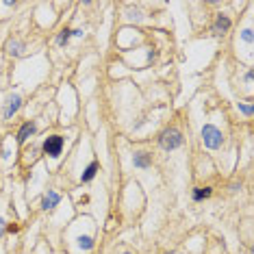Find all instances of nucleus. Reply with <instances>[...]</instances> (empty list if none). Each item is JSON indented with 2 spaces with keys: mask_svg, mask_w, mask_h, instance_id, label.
I'll return each mask as SVG.
<instances>
[{
  "mask_svg": "<svg viewBox=\"0 0 254 254\" xmlns=\"http://www.w3.org/2000/svg\"><path fill=\"white\" fill-rule=\"evenodd\" d=\"M202 141H204V146H207L209 150H217V148H222L224 137H222V132H219L217 126L204 124L202 126Z\"/></svg>",
  "mask_w": 254,
  "mask_h": 254,
  "instance_id": "f257e3e1",
  "label": "nucleus"
},
{
  "mask_svg": "<svg viewBox=\"0 0 254 254\" xmlns=\"http://www.w3.org/2000/svg\"><path fill=\"white\" fill-rule=\"evenodd\" d=\"M159 146L163 148V150H176V148L183 146V135H180V130L176 128H168L161 132V137H159Z\"/></svg>",
  "mask_w": 254,
  "mask_h": 254,
  "instance_id": "f03ea898",
  "label": "nucleus"
},
{
  "mask_svg": "<svg viewBox=\"0 0 254 254\" xmlns=\"http://www.w3.org/2000/svg\"><path fill=\"white\" fill-rule=\"evenodd\" d=\"M63 150V137L61 135H50L46 141H43V152L48 154V157L57 159L59 154Z\"/></svg>",
  "mask_w": 254,
  "mask_h": 254,
  "instance_id": "7ed1b4c3",
  "label": "nucleus"
},
{
  "mask_svg": "<svg viewBox=\"0 0 254 254\" xmlns=\"http://www.w3.org/2000/svg\"><path fill=\"white\" fill-rule=\"evenodd\" d=\"M35 130H37V124H35V122H26V124L20 128V132H18V143H24L31 135H35Z\"/></svg>",
  "mask_w": 254,
  "mask_h": 254,
  "instance_id": "20e7f679",
  "label": "nucleus"
},
{
  "mask_svg": "<svg viewBox=\"0 0 254 254\" xmlns=\"http://www.w3.org/2000/svg\"><path fill=\"white\" fill-rule=\"evenodd\" d=\"M20 104H22V98L20 96H9V100H7V111H4V118H13V113L20 109Z\"/></svg>",
  "mask_w": 254,
  "mask_h": 254,
  "instance_id": "39448f33",
  "label": "nucleus"
},
{
  "mask_svg": "<svg viewBox=\"0 0 254 254\" xmlns=\"http://www.w3.org/2000/svg\"><path fill=\"white\" fill-rule=\"evenodd\" d=\"M228 29H230V20L226 18L224 13H219V15H217V20H215L213 31H215V33H219V35H224V33H228Z\"/></svg>",
  "mask_w": 254,
  "mask_h": 254,
  "instance_id": "423d86ee",
  "label": "nucleus"
},
{
  "mask_svg": "<svg viewBox=\"0 0 254 254\" xmlns=\"http://www.w3.org/2000/svg\"><path fill=\"white\" fill-rule=\"evenodd\" d=\"M132 163H135V168H150V163H152V157L148 152H137L135 157H132Z\"/></svg>",
  "mask_w": 254,
  "mask_h": 254,
  "instance_id": "0eeeda50",
  "label": "nucleus"
},
{
  "mask_svg": "<svg viewBox=\"0 0 254 254\" xmlns=\"http://www.w3.org/2000/svg\"><path fill=\"white\" fill-rule=\"evenodd\" d=\"M59 200H61V198H59V193H57V191H48V193H46V198H43V204H42V207L48 211V209H54V207H57Z\"/></svg>",
  "mask_w": 254,
  "mask_h": 254,
  "instance_id": "6e6552de",
  "label": "nucleus"
},
{
  "mask_svg": "<svg viewBox=\"0 0 254 254\" xmlns=\"http://www.w3.org/2000/svg\"><path fill=\"white\" fill-rule=\"evenodd\" d=\"M96 172H98V163L93 161V163L87 165V169H85V174L81 176V180H83V183H89V180L93 178V176H96Z\"/></svg>",
  "mask_w": 254,
  "mask_h": 254,
  "instance_id": "1a4fd4ad",
  "label": "nucleus"
},
{
  "mask_svg": "<svg viewBox=\"0 0 254 254\" xmlns=\"http://www.w3.org/2000/svg\"><path fill=\"white\" fill-rule=\"evenodd\" d=\"M209 196H211V187H198V189H193V200L196 202H200Z\"/></svg>",
  "mask_w": 254,
  "mask_h": 254,
  "instance_id": "9d476101",
  "label": "nucleus"
},
{
  "mask_svg": "<svg viewBox=\"0 0 254 254\" xmlns=\"http://www.w3.org/2000/svg\"><path fill=\"white\" fill-rule=\"evenodd\" d=\"M7 50H9L11 54H22V50H24V43L18 42V40H11V42L7 43Z\"/></svg>",
  "mask_w": 254,
  "mask_h": 254,
  "instance_id": "9b49d317",
  "label": "nucleus"
},
{
  "mask_svg": "<svg viewBox=\"0 0 254 254\" xmlns=\"http://www.w3.org/2000/svg\"><path fill=\"white\" fill-rule=\"evenodd\" d=\"M79 246L83 248V250H91V248H93V239H91V237H87V235H81L79 237Z\"/></svg>",
  "mask_w": 254,
  "mask_h": 254,
  "instance_id": "f8f14e48",
  "label": "nucleus"
},
{
  "mask_svg": "<svg viewBox=\"0 0 254 254\" xmlns=\"http://www.w3.org/2000/svg\"><path fill=\"white\" fill-rule=\"evenodd\" d=\"M70 35H72V31H68V29H63L61 33H59V37H57V43H59V46H65V43L70 42Z\"/></svg>",
  "mask_w": 254,
  "mask_h": 254,
  "instance_id": "ddd939ff",
  "label": "nucleus"
},
{
  "mask_svg": "<svg viewBox=\"0 0 254 254\" xmlns=\"http://www.w3.org/2000/svg\"><path fill=\"white\" fill-rule=\"evenodd\" d=\"M239 111L246 113V115H252V107L250 104H239Z\"/></svg>",
  "mask_w": 254,
  "mask_h": 254,
  "instance_id": "4468645a",
  "label": "nucleus"
},
{
  "mask_svg": "<svg viewBox=\"0 0 254 254\" xmlns=\"http://www.w3.org/2000/svg\"><path fill=\"white\" fill-rule=\"evenodd\" d=\"M244 40H246V42H252V31H250V29L244 31Z\"/></svg>",
  "mask_w": 254,
  "mask_h": 254,
  "instance_id": "2eb2a0df",
  "label": "nucleus"
},
{
  "mask_svg": "<svg viewBox=\"0 0 254 254\" xmlns=\"http://www.w3.org/2000/svg\"><path fill=\"white\" fill-rule=\"evenodd\" d=\"M4 228H7V224H4V219L0 217V237H2V233H4Z\"/></svg>",
  "mask_w": 254,
  "mask_h": 254,
  "instance_id": "dca6fc26",
  "label": "nucleus"
}]
</instances>
